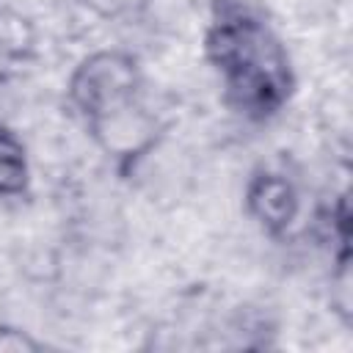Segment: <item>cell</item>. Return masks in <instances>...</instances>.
<instances>
[{
    "label": "cell",
    "instance_id": "1",
    "mask_svg": "<svg viewBox=\"0 0 353 353\" xmlns=\"http://www.w3.org/2000/svg\"><path fill=\"white\" fill-rule=\"evenodd\" d=\"M204 55L223 80L226 102L245 119L265 121L292 97L295 74L290 55L265 19L223 6L204 33Z\"/></svg>",
    "mask_w": 353,
    "mask_h": 353
},
{
    "label": "cell",
    "instance_id": "2",
    "mask_svg": "<svg viewBox=\"0 0 353 353\" xmlns=\"http://www.w3.org/2000/svg\"><path fill=\"white\" fill-rule=\"evenodd\" d=\"M141 66L138 58L127 50H97L85 55L66 85L69 102L74 110L88 121L102 119L130 102L141 94Z\"/></svg>",
    "mask_w": 353,
    "mask_h": 353
},
{
    "label": "cell",
    "instance_id": "3",
    "mask_svg": "<svg viewBox=\"0 0 353 353\" xmlns=\"http://www.w3.org/2000/svg\"><path fill=\"white\" fill-rule=\"evenodd\" d=\"M97 146L121 168H135L138 160H143L160 141L163 124L154 113H149L138 99L85 124Z\"/></svg>",
    "mask_w": 353,
    "mask_h": 353
},
{
    "label": "cell",
    "instance_id": "4",
    "mask_svg": "<svg viewBox=\"0 0 353 353\" xmlns=\"http://www.w3.org/2000/svg\"><path fill=\"white\" fill-rule=\"evenodd\" d=\"M243 201H245V212L270 237L284 234L301 212L298 188L292 185L290 176L279 171H256L245 185Z\"/></svg>",
    "mask_w": 353,
    "mask_h": 353
},
{
    "label": "cell",
    "instance_id": "5",
    "mask_svg": "<svg viewBox=\"0 0 353 353\" xmlns=\"http://www.w3.org/2000/svg\"><path fill=\"white\" fill-rule=\"evenodd\" d=\"M30 182L28 149L17 132L0 124V196H22Z\"/></svg>",
    "mask_w": 353,
    "mask_h": 353
},
{
    "label": "cell",
    "instance_id": "6",
    "mask_svg": "<svg viewBox=\"0 0 353 353\" xmlns=\"http://www.w3.org/2000/svg\"><path fill=\"white\" fill-rule=\"evenodd\" d=\"M0 44L6 52L11 55H22V50H28L33 44V33L28 19H22L19 14L3 8L0 11Z\"/></svg>",
    "mask_w": 353,
    "mask_h": 353
},
{
    "label": "cell",
    "instance_id": "7",
    "mask_svg": "<svg viewBox=\"0 0 353 353\" xmlns=\"http://www.w3.org/2000/svg\"><path fill=\"white\" fill-rule=\"evenodd\" d=\"M39 347L41 345L28 331L0 325V353H30V350H39Z\"/></svg>",
    "mask_w": 353,
    "mask_h": 353
}]
</instances>
